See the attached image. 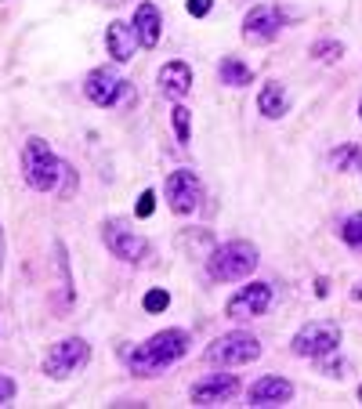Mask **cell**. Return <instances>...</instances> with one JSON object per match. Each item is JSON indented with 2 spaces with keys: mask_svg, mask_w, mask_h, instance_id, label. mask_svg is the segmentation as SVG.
Masks as SVG:
<instances>
[{
  "mask_svg": "<svg viewBox=\"0 0 362 409\" xmlns=\"http://www.w3.org/2000/svg\"><path fill=\"white\" fill-rule=\"evenodd\" d=\"M185 352H189V333L185 330H160L156 337H148L145 344L124 352V362L138 376H156L167 366H174Z\"/></svg>",
  "mask_w": 362,
  "mask_h": 409,
  "instance_id": "cell-1",
  "label": "cell"
},
{
  "mask_svg": "<svg viewBox=\"0 0 362 409\" xmlns=\"http://www.w3.org/2000/svg\"><path fill=\"white\" fill-rule=\"evenodd\" d=\"M257 265H261L257 246L247 243V239L221 243V246H214L206 254V275L214 282H239V279H247Z\"/></svg>",
  "mask_w": 362,
  "mask_h": 409,
  "instance_id": "cell-2",
  "label": "cell"
},
{
  "mask_svg": "<svg viewBox=\"0 0 362 409\" xmlns=\"http://www.w3.org/2000/svg\"><path fill=\"white\" fill-rule=\"evenodd\" d=\"M22 174L29 181V188L37 192H54L58 178H66V163L54 156V149L40 138H29L22 149Z\"/></svg>",
  "mask_w": 362,
  "mask_h": 409,
  "instance_id": "cell-3",
  "label": "cell"
},
{
  "mask_svg": "<svg viewBox=\"0 0 362 409\" xmlns=\"http://www.w3.org/2000/svg\"><path fill=\"white\" fill-rule=\"evenodd\" d=\"M261 355V340L254 337V333H247V330H232V333H221L210 348L203 352V359L210 362V366H247V362H254Z\"/></svg>",
  "mask_w": 362,
  "mask_h": 409,
  "instance_id": "cell-4",
  "label": "cell"
},
{
  "mask_svg": "<svg viewBox=\"0 0 362 409\" xmlns=\"http://www.w3.org/2000/svg\"><path fill=\"white\" fill-rule=\"evenodd\" d=\"M87 362H90L87 340H83V337H66V340H58V344H51V348H47V355H44V373L51 376V381H66V376L80 373Z\"/></svg>",
  "mask_w": 362,
  "mask_h": 409,
  "instance_id": "cell-5",
  "label": "cell"
},
{
  "mask_svg": "<svg viewBox=\"0 0 362 409\" xmlns=\"http://www.w3.org/2000/svg\"><path fill=\"white\" fill-rule=\"evenodd\" d=\"M83 94L90 105H102V109H112V105H124L134 98V87L119 76L116 69H95L87 80H83Z\"/></svg>",
  "mask_w": 362,
  "mask_h": 409,
  "instance_id": "cell-6",
  "label": "cell"
},
{
  "mask_svg": "<svg viewBox=\"0 0 362 409\" xmlns=\"http://www.w3.org/2000/svg\"><path fill=\"white\" fill-rule=\"evenodd\" d=\"M341 344V326L337 323H308L293 333V355H305V359H322V355H334Z\"/></svg>",
  "mask_w": 362,
  "mask_h": 409,
  "instance_id": "cell-7",
  "label": "cell"
},
{
  "mask_svg": "<svg viewBox=\"0 0 362 409\" xmlns=\"http://www.w3.org/2000/svg\"><path fill=\"white\" fill-rule=\"evenodd\" d=\"M163 196H167V207L181 217H189L192 210H199V200H203V185L192 171H174L163 185Z\"/></svg>",
  "mask_w": 362,
  "mask_h": 409,
  "instance_id": "cell-8",
  "label": "cell"
},
{
  "mask_svg": "<svg viewBox=\"0 0 362 409\" xmlns=\"http://www.w3.org/2000/svg\"><path fill=\"white\" fill-rule=\"evenodd\" d=\"M102 243L109 246V254L119 258V261H141L148 254V243L134 229H127L124 221H105L102 225Z\"/></svg>",
  "mask_w": 362,
  "mask_h": 409,
  "instance_id": "cell-9",
  "label": "cell"
},
{
  "mask_svg": "<svg viewBox=\"0 0 362 409\" xmlns=\"http://www.w3.org/2000/svg\"><path fill=\"white\" fill-rule=\"evenodd\" d=\"M272 304V287L268 282H250V287H243L228 304H225V316L243 323V319H257L264 316V308Z\"/></svg>",
  "mask_w": 362,
  "mask_h": 409,
  "instance_id": "cell-10",
  "label": "cell"
},
{
  "mask_svg": "<svg viewBox=\"0 0 362 409\" xmlns=\"http://www.w3.org/2000/svg\"><path fill=\"white\" fill-rule=\"evenodd\" d=\"M239 391V381L232 373H206L203 381L192 384V402L196 405H218V402H232Z\"/></svg>",
  "mask_w": 362,
  "mask_h": 409,
  "instance_id": "cell-11",
  "label": "cell"
},
{
  "mask_svg": "<svg viewBox=\"0 0 362 409\" xmlns=\"http://www.w3.org/2000/svg\"><path fill=\"white\" fill-rule=\"evenodd\" d=\"M279 29H283V15H279L276 8H268V4L254 8V11L243 18V37H247V40H254V44H268V40H276Z\"/></svg>",
  "mask_w": 362,
  "mask_h": 409,
  "instance_id": "cell-12",
  "label": "cell"
},
{
  "mask_svg": "<svg viewBox=\"0 0 362 409\" xmlns=\"http://www.w3.org/2000/svg\"><path fill=\"white\" fill-rule=\"evenodd\" d=\"M250 405H286L293 398V384L286 376H261V381L247 391Z\"/></svg>",
  "mask_w": 362,
  "mask_h": 409,
  "instance_id": "cell-13",
  "label": "cell"
},
{
  "mask_svg": "<svg viewBox=\"0 0 362 409\" xmlns=\"http://www.w3.org/2000/svg\"><path fill=\"white\" fill-rule=\"evenodd\" d=\"M105 47H109V54H112L116 62H131L134 51L141 47L134 25H131V22H109V29H105Z\"/></svg>",
  "mask_w": 362,
  "mask_h": 409,
  "instance_id": "cell-14",
  "label": "cell"
},
{
  "mask_svg": "<svg viewBox=\"0 0 362 409\" xmlns=\"http://www.w3.org/2000/svg\"><path fill=\"white\" fill-rule=\"evenodd\" d=\"M134 33H138V44L145 47V51H153L156 44H160V33H163V18H160V11H156V4H138V11H134Z\"/></svg>",
  "mask_w": 362,
  "mask_h": 409,
  "instance_id": "cell-15",
  "label": "cell"
},
{
  "mask_svg": "<svg viewBox=\"0 0 362 409\" xmlns=\"http://www.w3.org/2000/svg\"><path fill=\"white\" fill-rule=\"evenodd\" d=\"M189 87H192V69H189V62H181V58H174V62H167V66L160 69V94H167V98H181V94H189Z\"/></svg>",
  "mask_w": 362,
  "mask_h": 409,
  "instance_id": "cell-16",
  "label": "cell"
},
{
  "mask_svg": "<svg viewBox=\"0 0 362 409\" xmlns=\"http://www.w3.org/2000/svg\"><path fill=\"white\" fill-rule=\"evenodd\" d=\"M257 109L268 116V120H279V116H286L290 113V94H286V87L283 83H264L261 87V94H257Z\"/></svg>",
  "mask_w": 362,
  "mask_h": 409,
  "instance_id": "cell-17",
  "label": "cell"
},
{
  "mask_svg": "<svg viewBox=\"0 0 362 409\" xmlns=\"http://www.w3.org/2000/svg\"><path fill=\"white\" fill-rule=\"evenodd\" d=\"M218 76L225 87H247L254 80V69L247 66V62H239V58H221V66H218Z\"/></svg>",
  "mask_w": 362,
  "mask_h": 409,
  "instance_id": "cell-18",
  "label": "cell"
},
{
  "mask_svg": "<svg viewBox=\"0 0 362 409\" xmlns=\"http://www.w3.org/2000/svg\"><path fill=\"white\" fill-rule=\"evenodd\" d=\"M341 239L355 250V254H362V210H358V214H351L348 221L341 225Z\"/></svg>",
  "mask_w": 362,
  "mask_h": 409,
  "instance_id": "cell-19",
  "label": "cell"
},
{
  "mask_svg": "<svg viewBox=\"0 0 362 409\" xmlns=\"http://www.w3.org/2000/svg\"><path fill=\"white\" fill-rule=\"evenodd\" d=\"M170 120H174L177 142L189 145V138H192V116H189V109H185V105H174V109H170Z\"/></svg>",
  "mask_w": 362,
  "mask_h": 409,
  "instance_id": "cell-20",
  "label": "cell"
},
{
  "mask_svg": "<svg viewBox=\"0 0 362 409\" xmlns=\"http://www.w3.org/2000/svg\"><path fill=\"white\" fill-rule=\"evenodd\" d=\"M358 145H341V149H334V156H329V163H334V171H355V163H358Z\"/></svg>",
  "mask_w": 362,
  "mask_h": 409,
  "instance_id": "cell-21",
  "label": "cell"
},
{
  "mask_svg": "<svg viewBox=\"0 0 362 409\" xmlns=\"http://www.w3.org/2000/svg\"><path fill=\"white\" fill-rule=\"evenodd\" d=\"M344 54V44L341 40H315L312 44V58L315 62H337Z\"/></svg>",
  "mask_w": 362,
  "mask_h": 409,
  "instance_id": "cell-22",
  "label": "cell"
},
{
  "mask_svg": "<svg viewBox=\"0 0 362 409\" xmlns=\"http://www.w3.org/2000/svg\"><path fill=\"white\" fill-rule=\"evenodd\" d=\"M141 304H145L148 316H160V311H167V308H170V294H167V290H148Z\"/></svg>",
  "mask_w": 362,
  "mask_h": 409,
  "instance_id": "cell-23",
  "label": "cell"
},
{
  "mask_svg": "<svg viewBox=\"0 0 362 409\" xmlns=\"http://www.w3.org/2000/svg\"><path fill=\"white\" fill-rule=\"evenodd\" d=\"M153 210H156V192H153V188H145V192L138 196L134 217H141V221H145V217H153Z\"/></svg>",
  "mask_w": 362,
  "mask_h": 409,
  "instance_id": "cell-24",
  "label": "cell"
},
{
  "mask_svg": "<svg viewBox=\"0 0 362 409\" xmlns=\"http://www.w3.org/2000/svg\"><path fill=\"white\" fill-rule=\"evenodd\" d=\"M15 395H18V384H15V376L0 373V405H8V402H11Z\"/></svg>",
  "mask_w": 362,
  "mask_h": 409,
  "instance_id": "cell-25",
  "label": "cell"
},
{
  "mask_svg": "<svg viewBox=\"0 0 362 409\" xmlns=\"http://www.w3.org/2000/svg\"><path fill=\"white\" fill-rule=\"evenodd\" d=\"M210 8H214V0H189V15L192 18H206Z\"/></svg>",
  "mask_w": 362,
  "mask_h": 409,
  "instance_id": "cell-26",
  "label": "cell"
},
{
  "mask_svg": "<svg viewBox=\"0 0 362 409\" xmlns=\"http://www.w3.org/2000/svg\"><path fill=\"white\" fill-rule=\"evenodd\" d=\"M341 369H344V362H341V359H334V362H329L326 355L319 359V373H326V376H344Z\"/></svg>",
  "mask_w": 362,
  "mask_h": 409,
  "instance_id": "cell-27",
  "label": "cell"
},
{
  "mask_svg": "<svg viewBox=\"0 0 362 409\" xmlns=\"http://www.w3.org/2000/svg\"><path fill=\"white\" fill-rule=\"evenodd\" d=\"M351 301H362V282H358V287L351 290Z\"/></svg>",
  "mask_w": 362,
  "mask_h": 409,
  "instance_id": "cell-28",
  "label": "cell"
},
{
  "mask_svg": "<svg viewBox=\"0 0 362 409\" xmlns=\"http://www.w3.org/2000/svg\"><path fill=\"white\" fill-rule=\"evenodd\" d=\"M355 171H358V174H362V152H358V163H355Z\"/></svg>",
  "mask_w": 362,
  "mask_h": 409,
  "instance_id": "cell-29",
  "label": "cell"
},
{
  "mask_svg": "<svg viewBox=\"0 0 362 409\" xmlns=\"http://www.w3.org/2000/svg\"><path fill=\"white\" fill-rule=\"evenodd\" d=\"M0 261H4V246H0Z\"/></svg>",
  "mask_w": 362,
  "mask_h": 409,
  "instance_id": "cell-30",
  "label": "cell"
},
{
  "mask_svg": "<svg viewBox=\"0 0 362 409\" xmlns=\"http://www.w3.org/2000/svg\"><path fill=\"white\" fill-rule=\"evenodd\" d=\"M358 402H362V384H358Z\"/></svg>",
  "mask_w": 362,
  "mask_h": 409,
  "instance_id": "cell-31",
  "label": "cell"
},
{
  "mask_svg": "<svg viewBox=\"0 0 362 409\" xmlns=\"http://www.w3.org/2000/svg\"><path fill=\"white\" fill-rule=\"evenodd\" d=\"M358 116H362V102H358Z\"/></svg>",
  "mask_w": 362,
  "mask_h": 409,
  "instance_id": "cell-32",
  "label": "cell"
}]
</instances>
